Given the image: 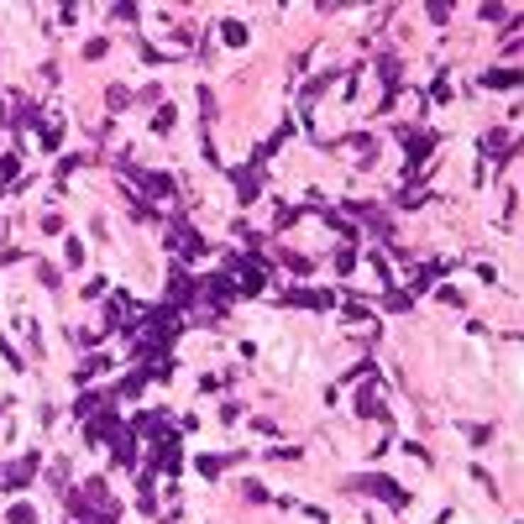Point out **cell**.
<instances>
[{
	"instance_id": "obj_1",
	"label": "cell",
	"mask_w": 524,
	"mask_h": 524,
	"mask_svg": "<svg viewBox=\"0 0 524 524\" xmlns=\"http://www.w3.org/2000/svg\"><path fill=\"white\" fill-rule=\"evenodd\" d=\"M352 493H372V498H383V503H394V508H409V488H398L394 477H383V472H372V477H352L346 482Z\"/></svg>"
},
{
	"instance_id": "obj_2",
	"label": "cell",
	"mask_w": 524,
	"mask_h": 524,
	"mask_svg": "<svg viewBox=\"0 0 524 524\" xmlns=\"http://www.w3.org/2000/svg\"><path fill=\"white\" fill-rule=\"evenodd\" d=\"M121 173H126V179H137V184H142V194L152 199V205H168L173 189H179V179H173V173H137L131 163H121Z\"/></svg>"
},
{
	"instance_id": "obj_3",
	"label": "cell",
	"mask_w": 524,
	"mask_h": 524,
	"mask_svg": "<svg viewBox=\"0 0 524 524\" xmlns=\"http://www.w3.org/2000/svg\"><path fill=\"white\" fill-rule=\"evenodd\" d=\"M225 273H231L236 294H257V289H262V278H267V267H262L257 257H231V262H225Z\"/></svg>"
},
{
	"instance_id": "obj_4",
	"label": "cell",
	"mask_w": 524,
	"mask_h": 524,
	"mask_svg": "<svg viewBox=\"0 0 524 524\" xmlns=\"http://www.w3.org/2000/svg\"><path fill=\"white\" fill-rule=\"evenodd\" d=\"M168 247L179 252V257H205V252H210V241L199 236V231H189L184 221H173V225H168Z\"/></svg>"
},
{
	"instance_id": "obj_5",
	"label": "cell",
	"mask_w": 524,
	"mask_h": 524,
	"mask_svg": "<svg viewBox=\"0 0 524 524\" xmlns=\"http://www.w3.org/2000/svg\"><path fill=\"white\" fill-rule=\"evenodd\" d=\"M32 482H37V451L32 456H16L11 467H0V488L21 493V488H32Z\"/></svg>"
},
{
	"instance_id": "obj_6",
	"label": "cell",
	"mask_w": 524,
	"mask_h": 524,
	"mask_svg": "<svg viewBox=\"0 0 524 524\" xmlns=\"http://www.w3.org/2000/svg\"><path fill=\"white\" fill-rule=\"evenodd\" d=\"M194 294H199V284H194L189 273H184V267H173V284H168V310H173V315H179V310H189V304H194Z\"/></svg>"
},
{
	"instance_id": "obj_7",
	"label": "cell",
	"mask_w": 524,
	"mask_h": 524,
	"mask_svg": "<svg viewBox=\"0 0 524 524\" xmlns=\"http://www.w3.org/2000/svg\"><path fill=\"white\" fill-rule=\"evenodd\" d=\"M284 304H294V310H330L335 294L330 289H284Z\"/></svg>"
},
{
	"instance_id": "obj_8",
	"label": "cell",
	"mask_w": 524,
	"mask_h": 524,
	"mask_svg": "<svg viewBox=\"0 0 524 524\" xmlns=\"http://www.w3.org/2000/svg\"><path fill=\"white\" fill-rule=\"evenodd\" d=\"M398 142H404L409 168H420L425 157H430V147H435V137H430V131H409V126H398Z\"/></svg>"
},
{
	"instance_id": "obj_9",
	"label": "cell",
	"mask_w": 524,
	"mask_h": 524,
	"mask_svg": "<svg viewBox=\"0 0 524 524\" xmlns=\"http://www.w3.org/2000/svg\"><path fill=\"white\" fill-rule=\"evenodd\" d=\"M357 409L367 414V420H388V404H383L378 388H362V394H357Z\"/></svg>"
},
{
	"instance_id": "obj_10",
	"label": "cell",
	"mask_w": 524,
	"mask_h": 524,
	"mask_svg": "<svg viewBox=\"0 0 524 524\" xmlns=\"http://www.w3.org/2000/svg\"><path fill=\"white\" fill-rule=\"evenodd\" d=\"M231 184H236L241 205H247V199H257V194H262V189H257V168H236V173H231Z\"/></svg>"
},
{
	"instance_id": "obj_11",
	"label": "cell",
	"mask_w": 524,
	"mask_h": 524,
	"mask_svg": "<svg viewBox=\"0 0 524 524\" xmlns=\"http://www.w3.org/2000/svg\"><path fill=\"white\" fill-rule=\"evenodd\" d=\"M116 430H121V425H116V409H105V414H95V420H89L84 435H89V440H111Z\"/></svg>"
},
{
	"instance_id": "obj_12",
	"label": "cell",
	"mask_w": 524,
	"mask_h": 524,
	"mask_svg": "<svg viewBox=\"0 0 524 524\" xmlns=\"http://www.w3.org/2000/svg\"><path fill=\"white\" fill-rule=\"evenodd\" d=\"M111 446H116V462H121V467H131V462H137V440H131V430H116V435H111Z\"/></svg>"
},
{
	"instance_id": "obj_13",
	"label": "cell",
	"mask_w": 524,
	"mask_h": 524,
	"mask_svg": "<svg viewBox=\"0 0 524 524\" xmlns=\"http://www.w3.org/2000/svg\"><path fill=\"white\" fill-rule=\"evenodd\" d=\"M105 367H111V357L89 352V357H84V362H79V367H74V383H89V378H95V372H105Z\"/></svg>"
},
{
	"instance_id": "obj_14",
	"label": "cell",
	"mask_w": 524,
	"mask_h": 524,
	"mask_svg": "<svg viewBox=\"0 0 524 524\" xmlns=\"http://www.w3.org/2000/svg\"><path fill=\"white\" fill-rule=\"evenodd\" d=\"M482 84H488V89H514L519 84V69H488V74H482Z\"/></svg>"
},
{
	"instance_id": "obj_15",
	"label": "cell",
	"mask_w": 524,
	"mask_h": 524,
	"mask_svg": "<svg viewBox=\"0 0 524 524\" xmlns=\"http://www.w3.org/2000/svg\"><path fill=\"white\" fill-rule=\"evenodd\" d=\"M482 152H488V157H508V152H514V147H508V131H488V137H482Z\"/></svg>"
},
{
	"instance_id": "obj_16",
	"label": "cell",
	"mask_w": 524,
	"mask_h": 524,
	"mask_svg": "<svg viewBox=\"0 0 524 524\" xmlns=\"http://www.w3.org/2000/svg\"><path fill=\"white\" fill-rule=\"evenodd\" d=\"M378 74H383L388 95H398V79H404V69H398V58H378Z\"/></svg>"
},
{
	"instance_id": "obj_17",
	"label": "cell",
	"mask_w": 524,
	"mask_h": 524,
	"mask_svg": "<svg viewBox=\"0 0 524 524\" xmlns=\"http://www.w3.org/2000/svg\"><path fill=\"white\" fill-rule=\"evenodd\" d=\"M420 199H425V184H404V189L394 194V205H404V210H409V205H420Z\"/></svg>"
},
{
	"instance_id": "obj_18",
	"label": "cell",
	"mask_w": 524,
	"mask_h": 524,
	"mask_svg": "<svg viewBox=\"0 0 524 524\" xmlns=\"http://www.w3.org/2000/svg\"><path fill=\"white\" fill-rule=\"evenodd\" d=\"M58 142H63V121L48 116V121H43V147H58Z\"/></svg>"
},
{
	"instance_id": "obj_19",
	"label": "cell",
	"mask_w": 524,
	"mask_h": 524,
	"mask_svg": "<svg viewBox=\"0 0 524 524\" xmlns=\"http://www.w3.org/2000/svg\"><path fill=\"white\" fill-rule=\"evenodd\" d=\"M225 462H231V456H199V472H205V477H221Z\"/></svg>"
},
{
	"instance_id": "obj_20",
	"label": "cell",
	"mask_w": 524,
	"mask_h": 524,
	"mask_svg": "<svg viewBox=\"0 0 524 524\" xmlns=\"http://www.w3.org/2000/svg\"><path fill=\"white\" fill-rule=\"evenodd\" d=\"M6 524H37V508H32V503H16V508L6 514Z\"/></svg>"
},
{
	"instance_id": "obj_21",
	"label": "cell",
	"mask_w": 524,
	"mask_h": 524,
	"mask_svg": "<svg viewBox=\"0 0 524 524\" xmlns=\"http://www.w3.org/2000/svg\"><path fill=\"white\" fill-rule=\"evenodd\" d=\"M221 37H225V43H247V26H241V21H221Z\"/></svg>"
},
{
	"instance_id": "obj_22",
	"label": "cell",
	"mask_w": 524,
	"mask_h": 524,
	"mask_svg": "<svg viewBox=\"0 0 524 524\" xmlns=\"http://www.w3.org/2000/svg\"><path fill=\"white\" fill-rule=\"evenodd\" d=\"M462 435L472 440V446H488V440H493V430H488V425H462Z\"/></svg>"
},
{
	"instance_id": "obj_23",
	"label": "cell",
	"mask_w": 524,
	"mask_h": 524,
	"mask_svg": "<svg viewBox=\"0 0 524 524\" xmlns=\"http://www.w3.org/2000/svg\"><path fill=\"white\" fill-rule=\"evenodd\" d=\"M16 168H21V157H16V152H6V157H0V184H11V179H16Z\"/></svg>"
},
{
	"instance_id": "obj_24",
	"label": "cell",
	"mask_w": 524,
	"mask_h": 524,
	"mask_svg": "<svg viewBox=\"0 0 524 524\" xmlns=\"http://www.w3.org/2000/svg\"><path fill=\"white\" fill-rule=\"evenodd\" d=\"M352 267H357V252L341 247V252H335V273H352Z\"/></svg>"
},
{
	"instance_id": "obj_25",
	"label": "cell",
	"mask_w": 524,
	"mask_h": 524,
	"mask_svg": "<svg viewBox=\"0 0 524 524\" xmlns=\"http://www.w3.org/2000/svg\"><path fill=\"white\" fill-rule=\"evenodd\" d=\"M409 304H414L409 289H394V294H388V310H409Z\"/></svg>"
},
{
	"instance_id": "obj_26",
	"label": "cell",
	"mask_w": 524,
	"mask_h": 524,
	"mask_svg": "<svg viewBox=\"0 0 524 524\" xmlns=\"http://www.w3.org/2000/svg\"><path fill=\"white\" fill-rule=\"evenodd\" d=\"M105 100H111V111H126V105H131V95L121 84H111V95H105Z\"/></svg>"
},
{
	"instance_id": "obj_27",
	"label": "cell",
	"mask_w": 524,
	"mask_h": 524,
	"mask_svg": "<svg viewBox=\"0 0 524 524\" xmlns=\"http://www.w3.org/2000/svg\"><path fill=\"white\" fill-rule=\"evenodd\" d=\"M284 262L294 267V273H310V257H299V252H284Z\"/></svg>"
},
{
	"instance_id": "obj_28",
	"label": "cell",
	"mask_w": 524,
	"mask_h": 524,
	"mask_svg": "<svg viewBox=\"0 0 524 524\" xmlns=\"http://www.w3.org/2000/svg\"><path fill=\"white\" fill-rule=\"evenodd\" d=\"M111 21H137V6H111Z\"/></svg>"
},
{
	"instance_id": "obj_29",
	"label": "cell",
	"mask_w": 524,
	"mask_h": 524,
	"mask_svg": "<svg viewBox=\"0 0 524 524\" xmlns=\"http://www.w3.org/2000/svg\"><path fill=\"white\" fill-rule=\"evenodd\" d=\"M482 21H503V26H508V11H503V6H482Z\"/></svg>"
},
{
	"instance_id": "obj_30",
	"label": "cell",
	"mask_w": 524,
	"mask_h": 524,
	"mask_svg": "<svg viewBox=\"0 0 524 524\" xmlns=\"http://www.w3.org/2000/svg\"><path fill=\"white\" fill-rule=\"evenodd\" d=\"M105 52H111V43H105V37H95V43L84 48V58H105Z\"/></svg>"
}]
</instances>
